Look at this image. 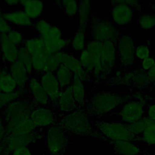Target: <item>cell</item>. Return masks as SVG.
I'll use <instances>...</instances> for the list:
<instances>
[{
  "instance_id": "1",
  "label": "cell",
  "mask_w": 155,
  "mask_h": 155,
  "mask_svg": "<svg viewBox=\"0 0 155 155\" xmlns=\"http://www.w3.org/2000/svg\"><path fill=\"white\" fill-rule=\"evenodd\" d=\"M89 116L84 109L77 108L68 113L61 115L57 124L68 134L78 136H90L106 142L94 125L91 124Z\"/></svg>"
},
{
  "instance_id": "2",
  "label": "cell",
  "mask_w": 155,
  "mask_h": 155,
  "mask_svg": "<svg viewBox=\"0 0 155 155\" xmlns=\"http://www.w3.org/2000/svg\"><path fill=\"white\" fill-rule=\"evenodd\" d=\"M131 96L111 91H99L87 100L84 109L89 116L100 117L122 106Z\"/></svg>"
},
{
  "instance_id": "3",
  "label": "cell",
  "mask_w": 155,
  "mask_h": 155,
  "mask_svg": "<svg viewBox=\"0 0 155 155\" xmlns=\"http://www.w3.org/2000/svg\"><path fill=\"white\" fill-rule=\"evenodd\" d=\"M35 107L28 97H22L9 103L0 113L8 134L14 127L30 119L31 111Z\"/></svg>"
},
{
  "instance_id": "4",
  "label": "cell",
  "mask_w": 155,
  "mask_h": 155,
  "mask_svg": "<svg viewBox=\"0 0 155 155\" xmlns=\"http://www.w3.org/2000/svg\"><path fill=\"white\" fill-rule=\"evenodd\" d=\"M94 127L97 131L103 136L106 142L116 140H128L133 142H140V136L131 132L127 124L120 122H108L96 120Z\"/></svg>"
},
{
  "instance_id": "5",
  "label": "cell",
  "mask_w": 155,
  "mask_h": 155,
  "mask_svg": "<svg viewBox=\"0 0 155 155\" xmlns=\"http://www.w3.org/2000/svg\"><path fill=\"white\" fill-rule=\"evenodd\" d=\"M88 30L91 39L102 42L112 41L116 44L121 36L120 32L113 22L93 14Z\"/></svg>"
},
{
  "instance_id": "6",
  "label": "cell",
  "mask_w": 155,
  "mask_h": 155,
  "mask_svg": "<svg viewBox=\"0 0 155 155\" xmlns=\"http://www.w3.org/2000/svg\"><path fill=\"white\" fill-rule=\"evenodd\" d=\"M45 139L49 155H62L67 148L68 133L58 124L47 128Z\"/></svg>"
},
{
  "instance_id": "7",
  "label": "cell",
  "mask_w": 155,
  "mask_h": 155,
  "mask_svg": "<svg viewBox=\"0 0 155 155\" xmlns=\"http://www.w3.org/2000/svg\"><path fill=\"white\" fill-rule=\"evenodd\" d=\"M116 46L120 68L124 70L129 68L136 59V47L133 38L129 35H121Z\"/></svg>"
},
{
  "instance_id": "8",
  "label": "cell",
  "mask_w": 155,
  "mask_h": 155,
  "mask_svg": "<svg viewBox=\"0 0 155 155\" xmlns=\"http://www.w3.org/2000/svg\"><path fill=\"white\" fill-rule=\"evenodd\" d=\"M41 134L38 131L28 134H7L0 146V153L10 154L15 149L29 146L40 139Z\"/></svg>"
},
{
  "instance_id": "9",
  "label": "cell",
  "mask_w": 155,
  "mask_h": 155,
  "mask_svg": "<svg viewBox=\"0 0 155 155\" xmlns=\"http://www.w3.org/2000/svg\"><path fill=\"white\" fill-rule=\"evenodd\" d=\"M43 41L45 50L50 54L67 50L70 46V39L63 38L62 28L57 24H52L48 36Z\"/></svg>"
},
{
  "instance_id": "10",
  "label": "cell",
  "mask_w": 155,
  "mask_h": 155,
  "mask_svg": "<svg viewBox=\"0 0 155 155\" xmlns=\"http://www.w3.org/2000/svg\"><path fill=\"white\" fill-rule=\"evenodd\" d=\"M113 85H125L138 88H145L151 84L147 72L141 68L125 73L123 75L117 74L116 80L111 81Z\"/></svg>"
},
{
  "instance_id": "11",
  "label": "cell",
  "mask_w": 155,
  "mask_h": 155,
  "mask_svg": "<svg viewBox=\"0 0 155 155\" xmlns=\"http://www.w3.org/2000/svg\"><path fill=\"white\" fill-rule=\"evenodd\" d=\"M30 119L38 128H48L58 121L55 109L48 106H35L32 109Z\"/></svg>"
},
{
  "instance_id": "12",
  "label": "cell",
  "mask_w": 155,
  "mask_h": 155,
  "mask_svg": "<svg viewBox=\"0 0 155 155\" xmlns=\"http://www.w3.org/2000/svg\"><path fill=\"white\" fill-rule=\"evenodd\" d=\"M116 46L112 41L102 42L101 50V79L110 75L116 65Z\"/></svg>"
},
{
  "instance_id": "13",
  "label": "cell",
  "mask_w": 155,
  "mask_h": 155,
  "mask_svg": "<svg viewBox=\"0 0 155 155\" xmlns=\"http://www.w3.org/2000/svg\"><path fill=\"white\" fill-rule=\"evenodd\" d=\"M61 64L69 69L74 75L77 76L84 83L91 79L83 69L78 56L68 50H64L56 53Z\"/></svg>"
},
{
  "instance_id": "14",
  "label": "cell",
  "mask_w": 155,
  "mask_h": 155,
  "mask_svg": "<svg viewBox=\"0 0 155 155\" xmlns=\"http://www.w3.org/2000/svg\"><path fill=\"white\" fill-rule=\"evenodd\" d=\"M145 103L137 100L129 101L124 103L119 113L122 122L131 124L136 122L145 116Z\"/></svg>"
},
{
  "instance_id": "15",
  "label": "cell",
  "mask_w": 155,
  "mask_h": 155,
  "mask_svg": "<svg viewBox=\"0 0 155 155\" xmlns=\"http://www.w3.org/2000/svg\"><path fill=\"white\" fill-rule=\"evenodd\" d=\"M27 97L35 106H49L50 101L44 90L38 76H30L27 86Z\"/></svg>"
},
{
  "instance_id": "16",
  "label": "cell",
  "mask_w": 155,
  "mask_h": 155,
  "mask_svg": "<svg viewBox=\"0 0 155 155\" xmlns=\"http://www.w3.org/2000/svg\"><path fill=\"white\" fill-rule=\"evenodd\" d=\"M111 3L113 4L111 12L112 22L116 26H124L131 22L134 15L132 8L123 3L122 0L111 1Z\"/></svg>"
},
{
  "instance_id": "17",
  "label": "cell",
  "mask_w": 155,
  "mask_h": 155,
  "mask_svg": "<svg viewBox=\"0 0 155 155\" xmlns=\"http://www.w3.org/2000/svg\"><path fill=\"white\" fill-rule=\"evenodd\" d=\"M38 78L51 104L54 107L62 91L54 73L45 71L38 76Z\"/></svg>"
},
{
  "instance_id": "18",
  "label": "cell",
  "mask_w": 155,
  "mask_h": 155,
  "mask_svg": "<svg viewBox=\"0 0 155 155\" xmlns=\"http://www.w3.org/2000/svg\"><path fill=\"white\" fill-rule=\"evenodd\" d=\"M54 107L55 110H57L60 115L68 113L78 108L71 86L62 90Z\"/></svg>"
},
{
  "instance_id": "19",
  "label": "cell",
  "mask_w": 155,
  "mask_h": 155,
  "mask_svg": "<svg viewBox=\"0 0 155 155\" xmlns=\"http://www.w3.org/2000/svg\"><path fill=\"white\" fill-rule=\"evenodd\" d=\"M102 47V42L93 39L88 40L86 50L90 53L94 65V71L91 76V79L94 81L101 79V50Z\"/></svg>"
},
{
  "instance_id": "20",
  "label": "cell",
  "mask_w": 155,
  "mask_h": 155,
  "mask_svg": "<svg viewBox=\"0 0 155 155\" xmlns=\"http://www.w3.org/2000/svg\"><path fill=\"white\" fill-rule=\"evenodd\" d=\"M4 17L13 27H33V21L29 18L21 8H17L12 11L4 12Z\"/></svg>"
},
{
  "instance_id": "21",
  "label": "cell",
  "mask_w": 155,
  "mask_h": 155,
  "mask_svg": "<svg viewBox=\"0 0 155 155\" xmlns=\"http://www.w3.org/2000/svg\"><path fill=\"white\" fill-rule=\"evenodd\" d=\"M1 35L0 52L1 59L4 65H8L18 61L19 47L12 44L7 39V34Z\"/></svg>"
},
{
  "instance_id": "22",
  "label": "cell",
  "mask_w": 155,
  "mask_h": 155,
  "mask_svg": "<svg viewBox=\"0 0 155 155\" xmlns=\"http://www.w3.org/2000/svg\"><path fill=\"white\" fill-rule=\"evenodd\" d=\"M113 148V155H139L143 150L136 143L128 140H116L108 142Z\"/></svg>"
},
{
  "instance_id": "23",
  "label": "cell",
  "mask_w": 155,
  "mask_h": 155,
  "mask_svg": "<svg viewBox=\"0 0 155 155\" xmlns=\"http://www.w3.org/2000/svg\"><path fill=\"white\" fill-rule=\"evenodd\" d=\"M9 73L15 80L18 88L27 89V86L31 76L28 73L26 68L19 61L7 65Z\"/></svg>"
},
{
  "instance_id": "24",
  "label": "cell",
  "mask_w": 155,
  "mask_h": 155,
  "mask_svg": "<svg viewBox=\"0 0 155 155\" xmlns=\"http://www.w3.org/2000/svg\"><path fill=\"white\" fill-rule=\"evenodd\" d=\"M20 7L29 18L35 22L40 19L45 5L43 2L38 0H21Z\"/></svg>"
},
{
  "instance_id": "25",
  "label": "cell",
  "mask_w": 155,
  "mask_h": 155,
  "mask_svg": "<svg viewBox=\"0 0 155 155\" xmlns=\"http://www.w3.org/2000/svg\"><path fill=\"white\" fill-rule=\"evenodd\" d=\"M78 2L79 9L77 15L78 27L87 30L93 15V3L89 0H81Z\"/></svg>"
},
{
  "instance_id": "26",
  "label": "cell",
  "mask_w": 155,
  "mask_h": 155,
  "mask_svg": "<svg viewBox=\"0 0 155 155\" xmlns=\"http://www.w3.org/2000/svg\"><path fill=\"white\" fill-rule=\"evenodd\" d=\"M71 88L78 108L84 109L87 100L85 83L77 76L74 75Z\"/></svg>"
},
{
  "instance_id": "27",
  "label": "cell",
  "mask_w": 155,
  "mask_h": 155,
  "mask_svg": "<svg viewBox=\"0 0 155 155\" xmlns=\"http://www.w3.org/2000/svg\"><path fill=\"white\" fill-rule=\"evenodd\" d=\"M18 89V85L8 71L7 65H4L0 74V91L2 93L10 94Z\"/></svg>"
},
{
  "instance_id": "28",
  "label": "cell",
  "mask_w": 155,
  "mask_h": 155,
  "mask_svg": "<svg viewBox=\"0 0 155 155\" xmlns=\"http://www.w3.org/2000/svg\"><path fill=\"white\" fill-rule=\"evenodd\" d=\"M87 30L79 28L74 35L70 39V46L73 53H80L86 48L87 43Z\"/></svg>"
},
{
  "instance_id": "29",
  "label": "cell",
  "mask_w": 155,
  "mask_h": 155,
  "mask_svg": "<svg viewBox=\"0 0 155 155\" xmlns=\"http://www.w3.org/2000/svg\"><path fill=\"white\" fill-rule=\"evenodd\" d=\"M54 74L62 90L71 86L74 74L67 67L61 64Z\"/></svg>"
},
{
  "instance_id": "30",
  "label": "cell",
  "mask_w": 155,
  "mask_h": 155,
  "mask_svg": "<svg viewBox=\"0 0 155 155\" xmlns=\"http://www.w3.org/2000/svg\"><path fill=\"white\" fill-rule=\"evenodd\" d=\"M54 2L68 18H73L78 15L79 9L78 1L63 0L56 1Z\"/></svg>"
},
{
  "instance_id": "31",
  "label": "cell",
  "mask_w": 155,
  "mask_h": 155,
  "mask_svg": "<svg viewBox=\"0 0 155 155\" xmlns=\"http://www.w3.org/2000/svg\"><path fill=\"white\" fill-rule=\"evenodd\" d=\"M25 97H27V89L18 88L16 91L10 94H5L0 92V113L9 103Z\"/></svg>"
},
{
  "instance_id": "32",
  "label": "cell",
  "mask_w": 155,
  "mask_h": 155,
  "mask_svg": "<svg viewBox=\"0 0 155 155\" xmlns=\"http://www.w3.org/2000/svg\"><path fill=\"white\" fill-rule=\"evenodd\" d=\"M18 61L23 64L30 76L34 75L31 56L23 45L19 47Z\"/></svg>"
},
{
  "instance_id": "33",
  "label": "cell",
  "mask_w": 155,
  "mask_h": 155,
  "mask_svg": "<svg viewBox=\"0 0 155 155\" xmlns=\"http://www.w3.org/2000/svg\"><path fill=\"white\" fill-rule=\"evenodd\" d=\"M78 56L83 69L91 78L94 68V65L90 53L85 49L80 52Z\"/></svg>"
},
{
  "instance_id": "34",
  "label": "cell",
  "mask_w": 155,
  "mask_h": 155,
  "mask_svg": "<svg viewBox=\"0 0 155 155\" xmlns=\"http://www.w3.org/2000/svg\"><path fill=\"white\" fill-rule=\"evenodd\" d=\"M52 24L44 19H39L33 22V27L38 33V36L42 39L45 38L50 30Z\"/></svg>"
},
{
  "instance_id": "35",
  "label": "cell",
  "mask_w": 155,
  "mask_h": 155,
  "mask_svg": "<svg viewBox=\"0 0 155 155\" xmlns=\"http://www.w3.org/2000/svg\"><path fill=\"white\" fill-rule=\"evenodd\" d=\"M150 121V119H149L147 116H144L141 119L136 122L127 124L128 128L131 132H133L134 134L137 136H140L145 131V130L146 129V128L147 127Z\"/></svg>"
},
{
  "instance_id": "36",
  "label": "cell",
  "mask_w": 155,
  "mask_h": 155,
  "mask_svg": "<svg viewBox=\"0 0 155 155\" xmlns=\"http://www.w3.org/2000/svg\"><path fill=\"white\" fill-rule=\"evenodd\" d=\"M138 22L142 30H151L155 27V15L150 13L142 14L138 18Z\"/></svg>"
},
{
  "instance_id": "37",
  "label": "cell",
  "mask_w": 155,
  "mask_h": 155,
  "mask_svg": "<svg viewBox=\"0 0 155 155\" xmlns=\"http://www.w3.org/2000/svg\"><path fill=\"white\" fill-rule=\"evenodd\" d=\"M7 37L10 42L18 47L23 45L25 39L24 33L15 27H13L7 34Z\"/></svg>"
},
{
  "instance_id": "38",
  "label": "cell",
  "mask_w": 155,
  "mask_h": 155,
  "mask_svg": "<svg viewBox=\"0 0 155 155\" xmlns=\"http://www.w3.org/2000/svg\"><path fill=\"white\" fill-rule=\"evenodd\" d=\"M60 65L61 62L56 54H50L46 64L45 71L55 73Z\"/></svg>"
},
{
  "instance_id": "39",
  "label": "cell",
  "mask_w": 155,
  "mask_h": 155,
  "mask_svg": "<svg viewBox=\"0 0 155 155\" xmlns=\"http://www.w3.org/2000/svg\"><path fill=\"white\" fill-rule=\"evenodd\" d=\"M150 49L148 45L141 44L136 47V58L142 61L150 56Z\"/></svg>"
},
{
  "instance_id": "40",
  "label": "cell",
  "mask_w": 155,
  "mask_h": 155,
  "mask_svg": "<svg viewBox=\"0 0 155 155\" xmlns=\"http://www.w3.org/2000/svg\"><path fill=\"white\" fill-rule=\"evenodd\" d=\"M2 8L0 6V35L7 34L13 27L5 19Z\"/></svg>"
},
{
  "instance_id": "41",
  "label": "cell",
  "mask_w": 155,
  "mask_h": 155,
  "mask_svg": "<svg viewBox=\"0 0 155 155\" xmlns=\"http://www.w3.org/2000/svg\"><path fill=\"white\" fill-rule=\"evenodd\" d=\"M154 65H155V59L152 56H150L149 58L141 61L140 67L143 70L147 72Z\"/></svg>"
},
{
  "instance_id": "42",
  "label": "cell",
  "mask_w": 155,
  "mask_h": 155,
  "mask_svg": "<svg viewBox=\"0 0 155 155\" xmlns=\"http://www.w3.org/2000/svg\"><path fill=\"white\" fill-rule=\"evenodd\" d=\"M10 155H33L29 146L19 147L13 150Z\"/></svg>"
},
{
  "instance_id": "43",
  "label": "cell",
  "mask_w": 155,
  "mask_h": 155,
  "mask_svg": "<svg viewBox=\"0 0 155 155\" xmlns=\"http://www.w3.org/2000/svg\"><path fill=\"white\" fill-rule=\"evenodd\" d=\"M7 134V133L5 124L2 117L0 114V146L2 144V142L4 141Z\"/></svg>"
},
{
  "instance_id": "44",
  "label": "cell",
  "mask_w": 155,
  "mask_h": 155,
  "mask_svg": "<svg viewBox=\"0 0 155 155\" xmlns=\"http://www.w3.org/2000/svg\"><path fill=\"white\" fill-rule=\"evenodd\" d=\"M123 3L127 4L133 10H138L141 7V5L139 1H131V0H122Z\"/></svg>"
},
{
  "instance_id": "45",
  "label": "cell",
  "mask_w": 155,
  "mask_h": 155,
  "mask_svg": "<svg viewBox=\"0 0 155 155\" xmlns=\"http://www.w3.org/2000/svg\"><path fill=\"white\" fill-rule=\"evenodd\" d=\"M146 116L151 120L155 121V104L150 105L148 107Z\"/></svg>"
},
{
  "instance_id": "46",
  "label": "cell",
  "mask_w": 155,
  "mask_h": 155,
  "mask_svg": "<svg viewBox=\"0 0 155 155\" xmlns=\"http://www.w3.org/2000/svg\"><path fill=\"white\" fill-rule=\"evenodd\" d=\"M4 3L8 7L16 8L20 6V1L17 0H5Z\"/></svg>"
},
{
  "instance_id": "47",
  "label": "cell",
  "mask_w": 155,
  "mask_h": 155,
  "mask_svg": "<svg viewBox=\"0 0 155 155\" xmlns=\"http://www.w3.org/2000/svg\"><path fill=\"white\" fill-rule=\"evenodd\" d=\"M148 77L151 83L155 82V65L147 71Z\"/></svg>"
},
{
  "instance_id": "48",
  "label": "cell",
  "mask_w": 155,
  "mask_h": 155,
  "mask_svg": "<svg viewBox=\"0 0 155 155\" xmlns=\"http://www.w3.org/2000/svg\"><path fill=\"white\" fill-rule=\"evenodd\" d=\"M143 155H155V153H153L148 150H143Z\"/></svg>"
},
{
  "instance_id": "49",
  "label": "cell",
  "mask_w": 155,
  "mask_h": 155,
  "mask_svg": "<svg viewBox=\"0 0 155 155\" xmlns=\"http://www.w3.org/2000/svg\"><path fill=\"white\" fill-rule=\"evenodd\" d=\"M4 64L2 63V59H1V52H0V74L1 73V71H2V70L4 67Z\"/></svg>"
},
{
  "instance_id": "50",
  "label": "cell",
  "mask_w": 155,
  "mask_h": 155,
  "mask_svg": "<svg viewBox=\"0 0 155 155\" xmlns=\"http://www.w3.org/2000/svg\"><path fill=\"white\" fill-rule=\"evenodd\" d=\"M146 98H147V100L148 101H155V97H150V96H148L146 95Z\"/></svg>"
},
{
  "instance_id": "51",
  "label": "cell",
  "mask_w": 155,
  "mask_h": 155,
  "mask_svg": "<svg viewBox=\"0 0 155 155\" xmlns=\"http://www.w3.org/2000/svg\"><path fill=\"white\" fill-rule=\"evenodd\" d=\"M150 146H152V145H155V137L150 142V143H149Z\"/></svg>"
},
{
  "instance_id": "52",
  "label": "cell",
  "mask_w": 155,
  "mask_h": 155,
  "mask_svg": "<svg viewBox=\"0 0 155 155\" xmlns=\"http://www.w3.org/2000/svg\"><path fill=\"white\" fill-rule=\"evenodd\" d=\"M0 155H10V154H7V153H1Z\"/></svg>"
},
{
  "instance_id": "53",
  "label": "cell",
  "mask_w": 155,
  "mask_h": 155,
  "mask_svg": "<svg viewBox=\"0 0 155 155\" xmlns=\"http://www.w3.org/2000/svg\"><path fill=\"white\" fill-rule=\"evenodd\" d=\"M1 35H0V44H1Z\"/></svg>"
},
{
  "instance_id": "54",
  "label": "cell",
  "mask_w": 155,
  "mask_h": 155,
  "mask_svg": "<svg viewBox=\"0 0 155 155\" xmlns=\"http://www.w3.org/2000/svg\"><path fill=\"white\" fill-rule=\"evenodd\" d=\"M0 92H1V91H0Z\"/></svg>"
}]
</instances>
